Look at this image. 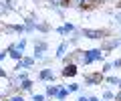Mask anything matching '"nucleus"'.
<instances>
[{
	"instance_id": "obj_1",
	"label": "nucleus",
	"mask_w": 121,
	"mask_h": 101,
	"mask_svg": "<svg viewBox=\"0 0 121 101\" xmlns=\"http://www.w3.org/2000/svg\"><path fill=\"white\" fill-rule=\"evenodd\" d=\"M105 55L107 53L103 48H89V51H77V53H73V57L79 65H93L97 61H103Z\"/></svg>"
},
{
	"instance_id": "obj_27",
	"label": "nucleus",
	"mask_w": 121,
	"mask_h": 101,
	"mask_svg": "<svg viewBox=\"0 0 121 101\" xmlns=\"http://www.w3.org/2000/svg\"><path fill=\"white\" fill-rule=\"evenodd\" d=\"M89 101H103V99H99V97H95V95H89Z\"/></svg>"
},
{
	"instance_id": "obj_13",
	"label": "nucleus",
	"mask_w": 121,
	"mask_h": 101,
	"mask_svg": "<svg viewBox=\"0 0 121 101\" xmlns=\"http://www.w3.org/2000/svg\"><path fill=\"white\" fill-rule=\"evenodd\" d=\"M69 95H71V91L67 89V85H59V91H56V97H55V99H56V101H65Z\"/></svg>"
},
{
	"instance_id": "obj_4",
	"label": "nucleus",
	"mask_w": 121,
	"mask_h": 101,
	"mask_svg": "<svg viewBox=\"0 0 121 101\" xmlns=\"http://www.w3.org/2000/svg\"><path fill=\"white\" fill-rule=\"evenodd\" d=\"M56 77V73L51 69V67H44V69L39 71V81H43V83H52Z\"/></svg>"
},
{
	"instance_id": "obj_15",
	"label": "nucleus",
	"mask_w": 121,
	"mask_h": 101,
	"mask_svg": "<svg viewBox=\"0 0 121 101\" xmlns=\"http://www.w3.org/2000/svg\"><path fill=\"white\" fill-rule=\"evenodd\" d=\"M56 91H59V85L48 83V85H47V93H44V95H47V97H51V99H55V97H56Z\"/></svg>"
},
{
	"instance_id": "obj_21",
	"label": "nucleus",
	"mask_w": 121,
	"mask_h": 101,
	"mask_svg": "<svg viewBox=\"0 0 121 101\" xmlns=\"http://www.w3.org/2000/svg\"><path fill=\"white\" fill-rule=\"evenodd\" d=\"M44 97H47V95H40V93H32L30 101H44Z\"/></svg>"
},
{
	"instance_id": "obj_30",
	"label": "nucleus",
	"mask_w": 121,
	"mask_h": 101,
	"mask_svg": "<svg viewBox=\"0 0 121 101\" xmlns=\"http://www.w3.org/2000/svg\"><path fill=\"white\" fill-rule=\"evenodd\" d=\"M117 87H119V89H121V77H119V83H117Z\"/></svg>"
},
{
	"instance_id": "obj_29",
	"label": "nucleus",
	"mask_w": 121,
	"mask_h": 101,
	"mask_svg": "<svg viewBox=\"0 0 121 101\" xmlns=\"http://www.w3.org/2000/svg\"><path fill=\"white\" fill-rule=\"evenodd\" d=\"M115 101H121V91H119V93L115 95Z\"/></svg>"
},
{
	"instance_id": "obj_3",
	"label": "nucleus",
	"mask_w": 121,
	"mask_h": 101,
	"mask_svg": "<svg viewBox=\"0 0 121 101\" xmlns=\"http://www.w3.org/2000/svg\"><path fill=\"white\" fill-rule=\"evenodd\" d=\"M117 47H121V36H111V39H107L105 36L103 39V51L105 53H109V51H113V48H117Z\"/></svg>"
},
{
	"instance_id": "obj_6",
	"label": "nucleus",
	"mask_w": 121,
	"mask_h": 101,
	"mask_svg": "<svg viewBox=\"0 0 121 101\" xmlns=\"http://www.w3.org/2000/svg\"><path fill=\"white\" fill-rule=\"evenodd\" d=\"M83 36L87 39H93V40H103L105 39V31H97V28H83Z\"/></svg>"
},
{
	"instance_id": "obj_17",
	"label": "nucleus",
	"mask_w": 121,
	"mask_h": 101,
	"mask_svg": "<svg viewBox=\"0 0 121 101\" xmlns=\"http://www.w3.org/2000/svg\"><path fill=\"white\" fill-rule=\"evenodd\" d=\"M67 89H69L71 93H77V91H83V85L81 83H69V85H67Z\"/></svg>"
},
{
	"instance_id": "obj_28",
	"label": "nucleus",
	"mask_w": 121,
	"mask_h": 101,
	"mask_svg": "<svg viewBox=\"0 0 121 101\" xmlns=\"http://www.w3.org/2000/svg\"><path fill=\"white\" fill-rule=\"evenodd\" d=\"M0 77H6V71L2 69V67H0Z\"/></svg>"
},
{
	"instance_id": "obj_16",
	"label": "nucleus",
	"mask_w": 121,
	"mask_h": 101,
	"mask_svg": "<svg viewBox=\"0 0 121 101\" xmlns=\"http://www.w3.org/2000/svg\"><path fill=\"white\" fill-rule=\"evenodd\" d=\"M8 57H10V59H14V61L18 63L22 57H24V55H22V53H18V51H14V48H8Z\"/></svg>"
},
{
	"instance_id": "obj_11",
	"label": "nucleus",
	"mask_w": 121,
	"mask_h": 101,
	"mask_svg": "<svg viewBox=\"0 0 121 101\" xmlns=\"http://www.w3.org/2000/svg\"><path fill=\"white\" fill-rule=\"evenodd\" d=\"M8 48H14V51H18V53H22V55H24V48H26V36H22V39L14 40V43L10 44Z\"/></svg>"
},
{
	"instance_id": "obj_23",
	"label": "nucleus",
	"mask_w": 121,
	"mask_h": 101,
	"mask_svg": "<svg viewBox=\"0 0 121 101\" xmlns=\"http://www.w3.org/2000/svg\"><path fill=\"white\" fill-rule=\"evenodd\" d=\"M111 65H113V69H121V59H113Z\"/></svg>"
},
{
	"instance_id": "obj_26",
	"label": "nucleus",
	"mask_w": 121,
	"mask_h": 101,
	"mask_svg": "<svg viewBox=\"0 0 121 101\" xmlns=\"http://www.w3.org/2000/svg\"><path fill=\"white\" fill-rule=\"evenodd\" d=\"M77 101H89V95H85V93H81V95H79V99Z\"/></svg>"
},
{
	"instance_id": "obj_20",
	"label": "nucleus",
	"mask_w": 121,
	"mask_h": 101,
	"mask_svg": "<svg viewBox=\"0 0 121 101\" xmlns=\"http://www.w3.org/2000/svg\"><path fill=\"white\" fill-rule=\"evenodd\" d=\"M14 32H16V35H24V24H14Z\"/></svg>"
},
{
	"instance_id": "obj_22",
	"label": "nucleus",
	"mask_w": 121,
	"mask_h": 101,
	"mask_svg": "<svg viewBox=\"0 0 121 101\" xmlns=\"http://www.w3.org/2000/svg\"><path fill=\"white\" fill-rule=\"evenodd\" d=\"M103 99H109V101H111V99H115V95H113L109 89H105V91H103Z\"/></svg>"
},
{
	"instance_id": "obj_25",
	"label": "nucleus",
	"mask_w": 121,
	"mask_h": 101,
	"mask_svg": "<svg viewBox=\"0 0 121 101\" xmlns=\"http://www.w3.org/2000/svg\"><path fill=\"white\" fill-rule=\"evenodd\" d=\"M6 101H24V97L22 95H12V97H8Z\"/></svg>"
},
{
	"instance_id": "obj_2",
	"label": "nucleus",
	"mask_w": 121,
	"mask_h": 101,
	"mask_svg": "<svg viewBox=\"0 0 121 101\" xmlns=\"http://www.w3.org/2000/svg\"><path fill=\"white\" fill-rule=\"evenodd\" d=\"M44 53H48V43L44 39H39L35 43V55H32V59H35V61H43V59L47 57Z\"/></svg>"
},
{
	"instance_id": "obj_12",
	"label": "nucleus",
	"mask_w": 121,
	"mask_h": 101,
	"mask_svg": "<svg viewBox=\"0 0 121 101\" xmlns=\"http://www.w3.org/2000/svg\"><path fill=\"white\" fill-rule=\"evenodd\" d=\"M67 51H69V43H67V40H63V43L59 44V48H56V53H55V59H65Z\"/></svg>"
},
{
	"instance_id": "obj_9",
	"label": "nucleus",
	"mask_w": 121,
	"mask_h": 101,
	"mask_svg": "<svg viewBox=\"0 0 121 101\" xmlns=\"http://www.w3.org/2000/svg\"><path fill=\"white\" fill-rule=\"evenodd\" d=\"M36 18H26L24 20V35H32V32H36Z\"/></svg>"
},
{
	"instance_id": "obj_14",
	"label": "nucleus",
	"mask_w": 121,
	"mask_h": 101,
	"mask_svg": "<svg viewBox=\"0 0 121 101\" xmlns=\"http://www.w3.org/2000/svg\"><path fill=\"white\" fill-rule=\"evenodd\" d=\"M32 85H35V81H32V79H24L20 85H18V89H20V91L30 93V91H32Z\"/></svg>"
},
{
	"instance_id": "obj_24",
	"label": "nucleus",
	"mask_w": 121,
	"mask_h": 101,
	"mask_svg": "<svg viewBox=\"0 0 121 101\" xmlns=\"http://www.w3.org/2000/svg\"><path fill=\"white\" fill-rule=\"evenodd\" d=\"M6 59H8V48H6V51H0V63L6 61Z\"/></svg>"
},
{
	"instance_id": "obj_7",
	"label": "nucleus",
	"mask_w": 121,
	"mask_h": 101,
	"mask_svg": "<svg viewBox=\"0 0 121 101\" xmlns=\"http://www.w3.org/2000/svg\"><path fill=\"white\" fill-rule=\"evenodd\" d=\"M105 79V75L97 73V75H85V83L83 85H101V81Z\"/></svg>"
},
{
	"instance_id": "obj_19",
	"label": "nucleus",
	"mask_w": 121,
	"mask_h": 101,
	"mask_svg": "<svg viewBox=\"0 0 121 101\" xmlns=\"http://www.w3.org/2000/svg\"><path fill=\"white\" fill-rule=\"evenodd\" d=\"M113 71V65L111 63H103V69H101V75H107V73H111Z\"/></svg>"
},
{
	"instance_id": "obj_5",
	"label": "nucleus",
	"mask_w": 121,
	"mask_h": 101,
	"mask_svg": "<svg viewBox=\"0 0 121 101\" xmlns=\"http://www.w3.org/2000/svg\"><path fill=\"white\" fill-rule=\"evenodd\" d=\"M35 59L32 57H22L20 61L16 63V67H14V71H28V69H32V67H35Z\"/></svg>"
},
{
	"instance_id": "obj_18",
	"label": "nucleus",
	"mask_w": 121,
	"mask_h": 101,
	"mask_svg": "<svg viewBox=\"0 0 121 101\" xmlns=\"http://www.w3.org/2000/svg\"><path fill=\"white\" fill-rule=\"evenodd\" d=\"M105 81H107L111 87H117V83H119V77H113V75H111V77H105Z\"/></svg>"
},
{
	"instance_id": "obj_10",
	"label": "nucleus",
	"mask_w": 121,
	"mask_h": 101,
	"mask_svg": "<svg viewBox=\"0 0 121 101\" xmlns=\"http://www.w3.org/2000/svg\"><path fill=\"white\" fill-rule=\"evenodd\" d=\"M75 28H77V26H75L73 22H65L63 26H59V28H56V32H59V35H63V36H67V35H73V32H75Z\"/></svg>"
},
{
	"instance_id": "obj_8",
	"label": "nucleus",
	"mask_w": 121,
	"mask_h": 101,
	"mask_svg": "<svg viewBox=\"0 0 121 101\" xmlns=\"http://www.w3.org/2000/svg\"><path fill=\"white\" fill-rule=\"evenodd\" d=\"M77 73H79V71H77V63H67L65 69L60 71V75H63V77H75Z\"/></svg>"
}]
</instances>
